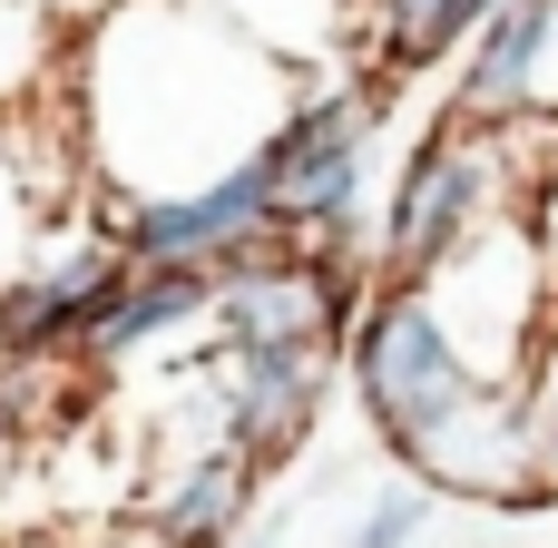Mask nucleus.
Masks as SVG:
<instances>
[{"instance_id":"7","label":"nucleus","mask_w":558,"mask_h":548,"mask_svg":"<svg viewBox=\"0 0 558 548\" xmlns=\"http://www.w3.org/2000/svg\"><path fill=\"white\" fill-rule=\"evenodd\" d=\"M490 10H500V0H432V20H422L392 59H412V69H422V59H441V49H471V29H481Z\"/></svg>"},{"instance_id":"9","label":"nucleus","mask_w":558,"mask_h":548,"mask_svg":"<svg viewBox=\"0 0 558 548\" xmlns=\"http://www.w3.org/2000/svg\"><path fill=\"white\" fill-rule=\"evenodd\" d=\"M157 548H167V539H157Z\"/></svg>"},{"instance_id":"3","label":"nucleus","mask_w":558,"mask_h":548,"mask_svg":"<svg viewBox=\"0 0 558 548\" xmlns=\"http://www.w3.org/2000/svg\"><path fill=\"white\" fill-rule=\"evenodd\" d=\"M265 226H275V167H265V147H255V157H235V167L206 176V186L137 196L128 226H118V245H128V255H157V265H216L226 245H245V235H265Z\"/></svg>"},{"instance_id":"8","label":"nucleus","mask_w":558,"mask_h":548,"mask_svg":"<svg viewBox=\"0 0 558 548\" xmlns=\"http://www.w3.org/2000/svg\"><path fill=\"white\" fill-rule=\"evenodd\" d=\"M422 520H432V490H383V500L363 510L353 548H412V539H422Z\"/></svg>"},{"instance_id":"4","label":"nucleus","mask_w":558,"mask_h":548,"mask_svg":"<svg viewBox=\"0 0 558 548\" xmlns=\"http://www.w3.org/2000/svg\"><path fill=\"white\" fill-rule=\"evenodd\" d=\"M137 255H69V265H39L10 284L0 304V363H49V353H88L98 314L118 304Z\"/></svg>"},{"instance_id":"2","label":"nucleus","mask_w":558,"mask_h":548,"mask_svg":"<svg viewBox=\"0 0 558 548\" xmlns=\"http://www.w3.org/2000/svg\"><path fill=\"white\" fill-rule=\"evenodd\" d=\"M490 176H500V118H441V127L412 147V167H402V186H392V216H383V265H392V284H432V275L461 255V235H471L481 206H490Z\"/></svg>"},{"instance_id":"6","label":"nucleus","mask_w":558,"mask_h":548,"mask_svg":"<svg viewBox=\"0 0 558 548\" xmlns=\"http://www.w3.org/2000/svg\"><path fill=\"white\" fill-rule=\"evenodd\" d=\"M245 490H255V461H245V451L196 461V471L157 500V539H167V548H226V539H235V520H245Z\"/></svg>"},{"instance_id":"1","label":"nucleus","mask_w":558,"mask_h":548,"mask_svg":"<svg viewBox=\"0 0 558 548\" xmlns=\"http://www.w3.org/2000/svg\"><path fill=\"white\" fill-rule=\"evenodd\" d=\"M343 363H353V392H363L373 431H383L402 461H422L461 412L490 402V373L471 363V343L451 333V314H441L422 284L373 294V304L353 314V333H343Z\"/></svg>"},{"instance_id":"5","label":"nucleus","mask_w":558,"mask_h":548,"mask_svg":"<svg viewBox=\"0 0 558 548\" xmlns=\"http://www.w3.org/2000/svg\"><path fill=\"white\" fill-rule=\"evenodd\" d=\"M549 39H558V0H500V10L471 29V69H461L451 118H520L539 59H549Z\"/></svg>"}]
</instances>
